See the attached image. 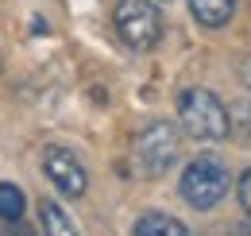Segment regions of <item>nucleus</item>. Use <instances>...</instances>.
<instances>
[{
  "instance_id": "1",
  "label": "nucleus",
  "mask_w": 251,
  "mask_h": 236,
  "mask_svg": "<svg viewBox=\"0 0 251 236\" xmlns=\"http://www.w3.org/2000/svg\"><path fill=\"white\" fill-rule=\"evenodd\" d=\"M178 124L186 136L201 140V144H220L232 136V109L213 89L193 86L178 93Z\"/></svg>"
},
{
  "instance_id": "2",
  "label": "nucleus",
  "mask_w": 251,
  "mask_h": 236,
  "mask_svg": "<svg viewBox=\"0 0 251 236\" xmlns=\"http://www.w3.org/2000/svg\"><path fill=\"white\" fill-rule=\"evenodd\" d=\"M228 190H232V171L224 167L220 155H197V159H189L186 171H182V182H178L182 202L189 209H197V213L217 209L228 198Z\"/></svg>"
},
{
  "instance_id": "3",
  "label": "nucleus",
  "mask_w": 251,
  "mask_h": 236,
  "mask_svg": "<svg viewBox=\"0 0 251 236\" xmlns=\"http://www.w3.org/2000/svg\"><path fill=\"white\" fill-rule=\"evenodd\" d=\"M178 151H182V136L170 120H151L147 128L135 132V144H131V159H135V171L147 178L166 175L174 163H178Z\"/></svg>"
},
{
  "instance_id": "4",
  "label": "nucleus",
  "mask_w": 251,
  "mask_h": 236,
  "mask_svg": "<svg viewBox=\"0 0 251 236\" xmlns=\"http://www.w3.org/2000/svg\"><path fill=\"white\" fill-rule=\"evenodd\" d=\"M158 0H120L112 12L116 35L124 39L131 51H151L162 39V16L155 8Z\"/></svg>"
},
{
  "instance_id": "5",
  "label": "nucleus",
  "mask_w": 251,
  "mask_h": 236,
  "mask_svg": "<svg viewBox=\"0 0 251 236\" xmlns=\"http://www.w3.org/2000/svg\"><path fill=\"white\" fill-rule=\"evenodd\" d=\"M43 175L54 182V190L66 194V198H81L89 190V175L81 167V159L70 148H58V144H47L43 148Z\"/></svg>"
},
{
  "instance_id": "6",
  "label": "nucleus",
  "mask_w": 251,
  "mask_h": 236,
  "mask_svg": "<svg viewBox=\"0 0 251 236\" xmlns=\"http://www.w3.org/2000/svg\"><path fill=\"white\" fill-rule=\"evenodd\" d=\"M131 236H193V233H189L178 217L158 213V209H147V213H139V217H135Z\"/></svg>"
},
{
  "instance_id": "7",
  "label": "nucleus",
  "mask_w": 251,
  "mask_h": 236,
  "mask_svg": "<svg viewBox=\"0 0 251 236\" xmlns=\"http://www.w3.org/2000/svg\"><path fill=\"white\" fill-rule=\"evenodd\" d=\"M39 225H43V236H77V225L70 221V213L54 198L39 202Z\"/></svg>"
},
{
  "instance_id": "8",
  "label": "nucleus",
  "mask_w": 251,
  "mask_h": 236,
  "mask_svg": "<svg viewBox=\"0 0 251 236\" xmlns=\"http://www.w3.org/2000/svg\"><path fill=\"white\" fill-rule=\"evenodd\" d=\"M189 12L201 28H224L236 16V0H189Z\"/></svg>"
},
{
  "instance_id": "9",
  "label": "nucleus",
  "mask_w": 251,
  "mask_h": 236,
  "mask_svg": "<svg viewBox=\"0 0 251 236\" xmlns=\"http://www.w3.org/2000/svg\"><path fill=\"white\" fill-rule=\"evenodd\" d=\"M24 206H27L24 190L12 186V182H0V221H20V217H24Z\"/></svg>"
},
{
  "instance_id": "10",
  "label": "nucleus",
  "mask_w": 251,
  "mask_h": 236,
  "mask_svg": "<svg viewBox=\"0 0 251 236\" xmlns=\"http://www.w3.org/2000/svg\"><path fill=\"white\" fill-rule=\"evenodd\" d=\"M232 132H236L240 144L251 148V101H240V105L232 109Z\"/></svg>"
},
{
  "instance_id": "11",
  "label": "nucleus",
  "mask_w": 251,
  "mask_h": 236,
  "mask_svg": "<svg viewBox=\"0 0 251 236\" xmlns=\"http://www.w3.org/2000/svg\"><path fill=\"white\" fill-rule=\"evenodd\" d=\"M236 194H240V206H244V213L251 217V167L240 175V182H236Z\"/></svg>"
},
{
  "instance_id": "12",
  "label": "nucleus",
  "mask_w": 251,
  "mask_h": 236,
  "mask_svg": "<svg viewBox=\"0 0 251 236\" xmlns=\"http://www.w3.org/2000/svg\"><path fill=\"white\" fill-rule=\"evenodd\" d=\"M4 236H35L24 221H8V229H4Z\"/></svg>"
},
{
  "instance_id": "13",
  "label": "nucleus",
  "mask_w": 251,
  "mask_h": 236,
  "mask_svg": "<svg viewBox=\"0 0 251 236\" xmlns=\"http://www.w3.org/2000/svg\"><path fill=\"white\" fill-rule=\"evenodd\" d=\"M232 236H251V217H248V225H240V229H236Z\"/></svg>"
},
{
  "instance_id": "14",
  "label": "nucleus",
  "mask_w": 251,
  "mask_h": 236,
  "mask_svg": "<svg viewBox=\"0 0 251 236\" xmlns=\"http://www.w3.org/2000/svg\"><path fill=\"white\" fill-rule=\"evenodd\" d=\"M244 86L251 89V62H248V66H244Z\"/></svg>"
}]
</instances>
